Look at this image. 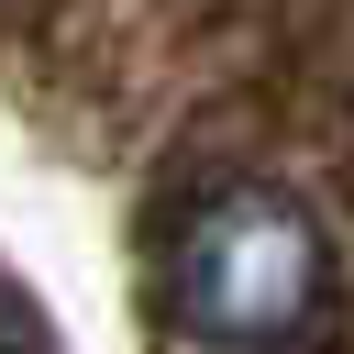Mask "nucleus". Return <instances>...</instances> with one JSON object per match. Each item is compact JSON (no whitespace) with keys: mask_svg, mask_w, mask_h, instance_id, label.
Instances as JSON below:
<instances>
[{"mask_svg":"<svg viewBox=\"0 0 354 354\" xmlns=\"http://www.w3.org/2000/svg\"><path fill=\"white\" fill-rule=\"evenodd\" d=\"M166 288H177V321L210 354H288L332 310V243H321V221H310L299 188L232 177V188H210L177 221Z\"/></svg>","mask_w":354,"mask_h":354,"instance_id":"f257e3e1","label":"nucleus"},{"mask_svg":"<svg viewBox=\"0 0 354 354\" xmlns=\"http://www.w3.org/2000/svg\"><path fill=\"white\" fill-rule=\"evenodd\" d=\"M0 354H11V310H0Z\"/></svg>","mask_w":354,"mask_h":354,"instance_id":"f03ea898","label":"nucleus"}]
</instances>
